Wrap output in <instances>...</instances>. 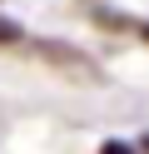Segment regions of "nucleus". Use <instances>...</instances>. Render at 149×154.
<instances>
[{
	"label": "nucleus",
	"mask_w": 149,
	"mask_h": 154,
	"mask_svg": "<svg viewBox=\"0 0 149 154\" xmlns=\"http://www.w3.org/2000/svg\"><path fill=\"white\" fill-rule=\"evenodd\" d=\"M20 35H25V30H20V25L10 20V15H0V45H15Z\"/></svg>",
	"instance_id": "obj_1"
},
{
	"label": "nucleus",
	"mask_w": 149,
	"mask_h": 154,
	"mask_svg": "<svg viewBox=\"0 0 149 154\" xmlns=\"http://www.w3.org/2000/svg\"><path fill=\"white\" fill-rule=\"evenodd\" d=\"M99 154H139V149H134V144H124V139H104V144H99Z\"/></svg>",
	"instance_id": "obj_2"
},
{
	"label": "nucleus",
	"mask_w": 149,
	"mask_h": 154,
	"mask_svg": "<svg viewBox=\"0 0 149 154\" xmlns=\"http://www.w3.org/2000/svg\"><path fill=\"white\" fill-rule=\"evenodd\" d=\"M139 149H144V154H149V134H144V139H139Z\"/></svg>",
	"instance_id": "obj_3"
},
{
	"label": "nucleus",
	"mask_w": 149,
	"mask_h": 154,
	"mask_svg": "<svg viewBox=\"0 0 149 154\" xmlns=\"http://www.w3.org/2000/svg\"><path fill=\"white\" fill-rule=\"evenodd\" d=\"M139 35H144V40H149V25H144V30H139Z\"/></svg>",
	"instance_id": "obj_4"
}]
</instances>
